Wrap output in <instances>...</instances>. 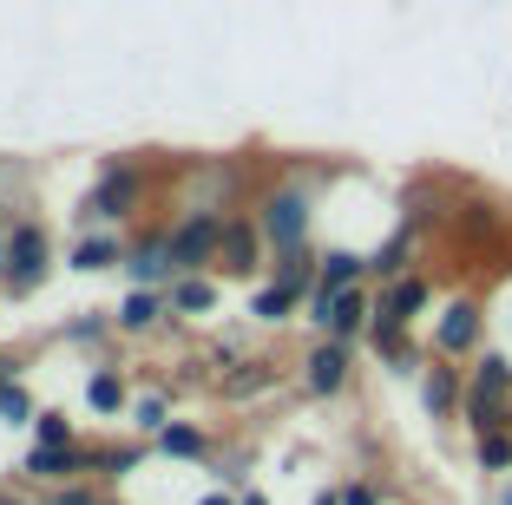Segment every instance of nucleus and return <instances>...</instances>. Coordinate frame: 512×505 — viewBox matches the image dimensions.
I'll list each match as a JSON object with an SVG mask.
<instances>
[{
	"mask_svg": "<svg viewBox=\"0 0 512 505\" xmlns=\"http://www.w3.org/2000/svg\"><path fill=\"white\" fill-rule=\"evenodd\" d=\"M171 276H178V263H171V223H151V230H138V237L125 243V283L132 289H165Z\"/></svg>",
	"mask_w": 512,
	"mask_h": 505,
	"instance_id": "12",
	"label": "nucleus"
},
{
	"mask_svg": "<svg viewBox=\"0 0 512 505\" xmlns=\"http://www.w3.org/2000/svg\"><path fill=\"white\" fill-rule=\"evenodd\" d=\"M40 505H106V499H99V486H92V479H66V486H46Z\"/></svg>",
	"mask_w": 512,
	"mask_h": 505,
	"instance_id": "30",
	"label": "nucleus"
},
{
	"mask_svg": "<svg viewBox=\"0 0 512 505\" xmlns=\"http://www.w3.org/2000/svg\"><path fill=\"white\" fill-rule=\"evenodd\" d=\"M145 197H151V164L145 158H106L99 178H92V191L79 197V210H73V230H99V223L125 230V223L145 210Z\"/></svg>",
	"mask_w": 512,
	"mask_h": 505,
	"instance_id": "2",
	"label": "nucleus"
},
{
	"mask_svg": "<svg viewBox=\"0 0 512 505\" xmlns=\"http://www.w3.org/2000/svg\"><path fill=\"white\" fill-rule=\"evenodd\" d=\"M112 335H119L112 309H86V315H73V322L60 328V342H66V348H99V342H112Z\"/></svg>",
	"mask_w": 512,
	"mask_h": 505,
	"instance_id": "25",
	"label": "nucleus"
},
{
	"mask_svg": "<svg viewBox=\"0 0 512 505\" xmlns=\"http://www.w3.org/2000/svg\"><path fill=\"white\" fill-rule=\"evenodd\" d=\"M46 276H53V230H46V217L20 210V217H7V276H0V296L27 302L33 289H46Z\"/></svg>",
	"mask_w": 512,
	"mask_h": 505,
	"instance_id": "3",
	"label": "nucleus"
},
{
	"mask_svg": "<svg viewBox=\"0 0 512 505\" xmlns=\"http://www.w3.org/2000/svg\"><path fill=\"white\" fill-rule=\"evenodd\" d=\"M99 473V446L92 440H73V446H40L33 440L27 453H20V479H33V486H66V479H92Z\"/></svg>",
	"mask_w": 512,
	"mask_h": 505,
	"instance_id": "9",
	"label": "nucleus"
},
{
	"mask_svg": "<svg viewBox=\"0 0 512 505\" xmlns=\"http://www.w3.org/2000/svg\"><path fill=\"white\" fill-rule=\"evenodd\" d=\"M414 394H421L427 420H460V401H467V361L434 355L421 374H414Z\"/></svg>",
	"mask_w": 512,
	"mask_h": 505,
	"instance_id": "13",
	"label": "nucleus"
},
{
	"mask_svg": "<svg viewBox=\"0 0 512 505\" xmlns=\"http://www.w3.org/2000/svg\"><path fill=\"white\" fill-rule=\"evenodd\" d=\"M348 283H368V250L329 243V250H322V289H348Z\"/></svg>",
	"mask_w": 512,
	"mask_h": 505,
	"instance_id": "23",
	"label": "nucleus"
},
{
	"mask_svg": "<svg viewBox=\"0 0 512 505\" xmlns=\"http://www.w3.org/2000/svg\"><path fill=\"white\" fill-rule=\"evenodd\" d=\"M296 381L309 401H342L355 387V342H335V335H316L296 361Z\"/></svg>",
	"mask_w": 512,
	"mask_h": 505,
	"instance_id": "8",
	"label": "nucleus"
},
{
	"mask_svg": "<svg viewBox=\"0 0 512 505\" xmlns=\"http://www.w3.org/2000/svg\"><path fill=\"white\" fill-rule=\"evenodd\" d=\"M512 414V355L506 348H486L467 361V401H460V427L467 433H493Z\"/></svg>",
	"mask_w": 512,
	"mask_h": 505,
	"instance_id": "5",
	"label": "nucleus"
},
{
	"mask_svg": "<svg viewBox=\"0 0 512 505\" xmlns=\"http://www.w3.org/2000/svg\"><path fill=\"white\" fill-rule=\"evenodd\" d=\"M473 460H480V473L506 479V473H512V427H493V433H473Z\"/></svg>",
	"mask_w": 512,
	"mask_h": 505,
	"instance_id": "26",
	"label": "nucleus"
},
{
	"mask_svg": "<svg viewBox=\"0 0 512 505\" xmlns=\"http://www.w3.org/2000/svg\"><path fill=\"white\" fill-rule=\"evenodd\" d=\"M302 322L316 328V335H335V342H368V322H375V289L368 283H348V289H309L302 302Z\"/></svg>",
	"mask_w": 512,
	"mask_h": 505,
	"instance_id": "6",
	"label": "nucleus"
},
{
	"mask_svg": "<svg viewBox=\"0 0 512 505\" xmlns=\"http://www.w3.org/2000/svg\"><path fill=\"white\" fill-rule=\"evenodd\" d=\"M14 374H20V361H14V355H0V381H14Z\"/></svg>",
	"mask_w": 512,
	"mask_h": 505,
	"instance_id": "35",
	"label": "nucleus"
},
{
	"mask_svg": "<svg viewBox=\"0 0 512 505\" xmlns=\"http://www.w3.org/2000/svg\"><path fill=\"white\" fill-rule=\"evenodd\" d=\"M106 505H125V499H106Z\"/></svg>",
	"mask_w": 512,
	"mask_h": 505,
	"instance_id": "38",
	"label": "nucleus"
},
{
	"mask_svg": "<svg viewBox=\"0 0 512 505\" xmlns=\"http://www.w3.org/2000/svg\"><path fill=\"white\" fill-rule=\"evenodd\" d=\"M197 505H237V492H230V486H211V492H204Z\"/></svg>",
	"mask_w": 512,
	"mask_h": 505,
	"instance_id": "32",
	"label": "nucleus"
},
{
	"mask_svg": "<svg viewBox=\"0 0 512 505\" xmlns=\"http://www.w3.org/2000/svg\"><path fill=\"white\" fill-rule=\"evenodd\" d=\"M434 309V276L427 269H407V276H394V283L375 289V315H388V322H421V315Z\"/></svg>",
	"mask_w": 512,
	"mask_h": 505,
	"instance_id": "14",
	"label": "nucleus"
},
{
	"mask_svg": "<svg viewBox=\"0 0 512 505\" xmlns=\"http://www.w3.org/2000/svg\"><path fill=\"white\" fill-rule=\"evenodd\" d=\"M506 427H512V414H506Z\"/></svg>",
	"mask_w": 512,
	"mask_h": 505,
	"instance_id": "39",
	"label": "nucleus"
},
{
	"mask_svg": "<svg viewBox=\"0 0 512 505\" xmlns=\"http://www.w3.org/2000/svg\"><path fill=\"white\" fill-rule=\"evenodd\" d=\"M421 230H407V223H394L388 237L375 243V250H368V283H394V276H407V269H421Z\"/></svg>",
	"mask_w": 512,
	"mask_h": 505,
	"instance_id": "16",
	"label": "nucleus"
},
{
	"mask_svg": "<svg viewBox=\"0 0 512 505\" xmlns=\"http://www.w3.org/2000/svg\"><path fill=\"white\" fill-rule=\"evenodd\" d=\"M112 322H119V335H158V328L171 322L165 289H125L119 309H112Z\"/></svg>",
	"mask_w": 512,
	"mask_h": 505,
	"instance_id": "18",
	"label": "nucleus"
},
{
	"mask_svg": "<svg viewBox=\"0 0 512 505\" xmlns=\"http://www.w3.org/2000/svg\"><path fill=\"white\" fill-rule=\"evenodd\" d=\"M158 453H165V460H184V466H204V460H217V440L204 427H191V420H171L165 433H158Z\"/></svg>",
	"mask_w": 512,
	"mask_h": 505,
	"instance_id": "21",
	"label": "nucleus"
},
{
	"mask_svg": "<svg viewBox=\"0 0 512 505\" xmlns=\"http://www.w3.org/2000/svg\"><path fill=\"white\" fill-rule=\"evenodd\" d=\"M145 453H158V446H99V479H132Z\"/></svg>",
	"mask_w": 512,
	"mask_h": 505,
	"instance_id": "28",
	"label": "nucleus"
},
{
	"mask_svg": "<svg viewBox=\"0 0 512 505\" xmlns=\"http://www.w3.org/2000/svg\"><path fill=\"white\" fill-rule=\"evenodd\" d=\"M237 505H270V492H256V486H243V492H237Z\"/></svg>",
	"mask_w": 512,
	"mask_h": 505,
	"instance_id": "33",
	"label": "nucleus"
},
{
	"mask_svg": "<svg viewBox=\"0 0 512 505\" xmlns=\"http://www.w3.org/2000/svg\"><path fill=\"white\" fill-rule=\"evenodd\" d=\"M86 407L99 420H125V414H132V381H125V368L99 361V368L86 374Z\"/></svg>",
	"mask_w": 512,
	"mask_h": 505,
	"instance_id": "19",
	"label": "nucleus"
},
{
	"mask_svg": "<svg viewBox=\"0 0 512 505\" xmlns=\"http://www.w3.org/2000/svg\"><path fill=\"white\" fill-rule=\"evenodd\" d=\"M250 217L263 230V243L276 250H309L316 243V171H276L256 184Z\"/></svg>",
	"mask_w": 512,
	"mask_h": 505,
	"instance_id": "1",
	"label": "nucleus"
},
{
	"mask_svg": "<svg viewBox=\"0 0 512 505\" xmlns=\"http://www.w3.org/2000/svg\"><path fill=\"white\" fill-rule=\"evenodd\" d=\"M342 505H381V492L368 479H342Z\"/></svg>",
	"mask_w": 512,
	"mask_h": 505,
	"instance_id": "31",
	"label": "nucleus"
},
{
	"mask_svg": "<svg viewBox=\"0 0 512 505\" xmlns=\"http://www.w3.org/2000/svg\"><path fill=\"white\" fill-rule=\"evenodd\" d=\"M125 230H112V223H99V230H79L73 250H66V269L73 276H106V269H125Z\"/></svg>",
	"mask_w": 512,
	"mask_h": 505,
	"instance_id": "15",
	"label": "nucleus"
},
{
	"mask_svg": "<svg viewBox=\"0 0 512 505\" xmlns=\"http://www.w3.org/2000/svg\"><path fill=\"white\" fill-rule=\"evenodd\" d=\"M309 505H342V486H322V492H316Z\"/></svg>",
	"mask_w": 512,
	"mask_h": 505,
	"instance_id": "34",
	"label": "nucleus"
},
{
	"mask_svg": "<svg viewBox=\"0 0 512 505\" xmlns=\"http://www.w3.org/2000/svg\"><path fill=\"white\" fill-rule=\"evenodd\" d=\"M499 505H512V479H499Z\"/></svg>",
	"mask_w": 512,
	"mask_h": 505,
	"instance_id": "36",
	"label": "nucleus"
},
{
	"mask_svg": "<svg viewBox=\"0 0 512 505\" xmlns=\"http://www.w3.org/2000/svg\"><path fill=\"white\" fill-rule=\"evenodd\" d=\"M224 217L230 210H178L171 217V263H178V276H197V269H217V250H224Z\"/></svg>",
	"mask_w": 512,
	"mask_h": 505,
	"instance_id": "7",
	"label": "nucleus"
},
{
	"mask_svg": "<svg viewBox=\"0 0 512 505\" xmlns=\"http://www.w3.org/2000/svg\"><path fill=\"white\" fill-rule=\"evenodd\" d=\"M217 269H224V276H237V283H250V276H263V269H270V243H263V230H256L250 204L224 217V250H217Z\"/></svg>",
	"mask_w": 512,
	"mask_h": 505,
	"instance_id": "11",
	"label": "nucleus"
},
{
	"mask_svg": "<svg viewBox=\"0 0 512 505\" xmlns=\"http://www.w3.org/2000/svg\"><path fill=\"white\" fill-rule=\"evenodd\" d=\"M165 302H171V322H204V315L224 302V289H217L211 269H197V276H171Z\"/></svg>",
	"mask_w": 512,
	"mask_h": 505,
	"instance_id": "17",
	"label": "nucleus"
},
{
	"mask_svg": "<svg viewBox=\"0 0 512 505\" xmlns=\"http://www.w3.org/2000/svg\"><path fill=\"white\" fill-rule=\"evenodd\" d=\"M33 420H40V401H33L27 394V381H0V427H33Z\"/></svg>",
	"mask_w": 512,
	"mask_h": 505,
	"instance_id": "27",
	"label": "nucleus"
},
{
	"mask_svg": "<svg viewBox=\"0 0 512 505\" xmlns=\"http://www.w3.org/2000/svg\"><path fill=\"white\" fill-rule=\"evenodd\" d=\"M302 302H309V296H296V289L276 283V276H263V283L250 289V322L256 328H283V322H296V315H302Z\"/></svg>",
	"mask_w": 512,
	"mask_h": 505,
	"instance_id": "20",
	"label": "nucleus"
},
{
	"mask_svg": "<svg viewBox=\"0 0 512 505\" xmlns=\"http://www.w3.org/2000/svg\"><path fill=\"white\" fill-rule=\"evenodd\" d=\"M427 348H434V355H447V361L486 355V348H493V309H486V296H473V289H453V296L434 309Z\"/></svg>",
	"mask_w": 512,
	"mask_h": 505,
	"instance_id": "4",
	"label": "nucleus"
},
{
	"mask_svg": "<svg viewBox=\"0 0 512 505\" xmlns=\"http://www.w3.org/2000/svg\"><path fill=\"white\" fill-rule=\"evenodd\" d=\"M362 348H368V355H375L388 374H401V381H414V374L434 361V348H427L407 322H388V315H375V322H368V342H362Z\"/></svg>",
	"mask_w": 512,
	"mask_h": 505,
	"instance_id": "10",
	"label": "nucleus"
},
{
	"mask_svg": "<svg viewBox=\"0 0 512 505\" xmlns=\"http://www.w3.org/2000/svg\"><path fill=\"white\" fill-rule=\"evenodd\" d=\"M125 427L138 433V440H158V433L171 427V394L158 387V394H132V414H125Z\"/></svg>",
	"mask_w": 512,
	"mask_h": 505,
	"instance_id": "24",
	"label": "nucleus"
},
{
	"mask_svg": "<svg viewBox=\"0 0 512 505\" xmlns=\"http://www.w3.org/2000/svg\"><path fill=\"white\" fill-rule=\"evenodd\" d=\"M27 433H33L40 446H73V440H79V427H73V420L60 414V407H40V420H33Z\"/></svg>",
	"mask_w": 512,
	"mask_h": 505,
	"instance_id": "29",
	"label": "nucleus"
},
{
	"mask_svg": "<svg viewBox=\"0 0 512 505\" xmlns=\"http://www.w3.org/2000/svg\"><path fill=\"white\" fill-rule=\"evenodd\" d=\"M0 505H27V499H14V492H7V486H0Z\"/></svg>",
	"mask_w": 512,
	"mask_h": 505,
	"instance_id": "37",
	"label": "nucleus"
},
{
	"mask_svg": "<svg viewBox=\"0 0 512 505\" xmlns=\"http://www.w3.org/2000/svg\"><path fill=\"white\" fill-rule=\"evenodd\" d=\"M276 381H283V368H276L270 355H250L217 381V394H224V401H250V394H263V387H276Z\"/></svg>",
	"mask_w": 512,
	"mask_h": 505,
	"instance_id": "22",
	"label": "nucleus"
}]
</instances>
